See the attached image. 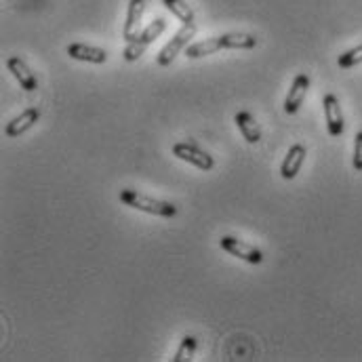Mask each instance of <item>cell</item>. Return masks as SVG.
Returning a JSON list of instances; mask_svg holds the SVG:
<instances>
[{
	"label": "cell",
	"mask_w": 362,
	"mask_h": 362,
	"mask_svg": "<svg viewBox=\"0 0 362 362\" xmlns=\"http://www.w3.org/2000/svg\"><path fill=\"white\" fill-rule=\"evenodd\" d=\"M165 6L180 19L181 23H194V11L189 8V4H185L183 0H163Z\"/></svg>",
	"instance_id": "15"
},
{
	"label": "cell",
	"mask_w": 362,
	"mask_h": 362,
	"mask_svg": "<svg viewBox=\"0 0 362 362\" xmlns=\"http://www.w3.org/2000/svg\"><path fill=\"white\" fill-rule=\"evenodd\" d=\"M120 202H124L131 209L150 213V215H158V217H175L177 215V206L167 202V200H156L148 194H141L133 187H124L120 189Z\"/></svg>",
	"instance_id": "2"
},
{
	"label": "cell",
	"mask_w": 362,
	"mask_h": 362,
	"mask_svg": "<svg viewBox=\"0 0 362 362\" xmlns=\"http://www.w3.org/2000/svg\"><path fill=\"white\" fill-rule=\"evenodd\" d=\"M194 34H196V23H183L175 32V36L167 42V47L158 53V57H156L158 66H163V68L171 66L175 62V57L187 47V42L194 38Z\"/></svg>",
	"instance_id": "4"
},
{
	"label": "cell",
	"mask_w": 362,
	"mask_h": 362,
	"mask_svg": "<svg viewBox=\"0 0 362 362\" xmlns=\"http://www.w3.org/2000/svg\"><path fill=\"white\" fill-rule=\"evenodd\" d=\"M234 122L238 127V131L243 133V137L249 141V144H259L262 141V129L257 124V120L249 114V112H238L234 116Z\"/></svg>",
	"instance_id": "14"
},
{
	"label": "cell",
	"mask_w": 362,
	"mask_h": 362,
	"mask_svg": "<svg viewBox=\"0 0 362 362\" xmlns=\"http://www.w3.org/2000/svg\"><path fill=\"white\" fill-rule=\"evenodd\" d=\"M38 118H40V110H38V107H28V110H23L19 116H15V118L6 124V129H4L6 137H19V135H23L25 131H30V129L38 122Z\"/></svg>",
	"instance_id": "10"
},
{
	"label": "cell",
	"mask_w": 362,
	"mask_h": 362,
	"mask_svg": "<svg viewBox=\"0 0 362 362\" xmlns=\"http://www.w3.org/2000/svg\"><path fill=\"white\" fill-rule=\"evenodd\" d=\"M358 64H362V42L358 47L346 51L344 55H339V59H337V66L344 68V70H350V68H354Z\"/></svg>",
	"instance_id": "17"
},
{
	"label": "cell",
	"mask_w": 362,
	"mask_h": 362,
	"mask_svg": "<svg viewBox=\"0 0 362 362\" xmlns=\"http://www.w3.org/2000/svg\"><path fill=\"white\" fill-rule=\"evenodd\" d=\"M196 346H198V341H196V337H192V335H185L183 339H181L180 348H177V352H175V356H173V362H189L194 358V352H196Z\"/></svg>",
	"instance_id": "16"
},
{
	"label": "cell",
	"mask_w": 362,
	"mask_h": 362,
	"mask_svg": "<svg viewBox=\"0 0 362 362\" xmlns=\"http://www.w3.org/2000/svg\"><path fill=\"white\" fill-rule=\"evenodd\" d=\"M144 11H146V0H131V2H129L127 21H124V28H122V36H124L127 42H131V40L137 38L139 25H141V17H144Z\"/></svg>",
	"instance_id": "9"
},
{
	"label": "cell",
	"mask_w": 362,
	"mask_h": 362,
	"mask_svg": "<svg viewBox=\"0 0 362 362\" xmlns=\"http://www.w3.org/2000/svg\"><path fill=\"white\" fill-rule=\"evenodd\" d=\"M167 30V21L163 19V17H158V19H154L146 30H141L139 34H137V38L135 40H131L129 45H127V49H124V59L127 62H137L144 53H146V49L163 34Z\"/></svg>",
	"instance_id": "3"
},
{
	"label": "cell",
	"mask_w": 362,
	"mask_h": 362,
	"mask_svg": "<svg viewBox=\"0 0 362 362\" xmlns=\"http://www.w3.org/2000/svg\"><path fill=\"white\" fill-rule=\"evenodd\" d=\"M305 156H308L305 146L295 144V146L288 150V154L284 156V160H282V167H280V175H282V180H295V177H297V173L301 171V165H303Z\"/></svg>",
	"instance_id": "11"
},
{
	"label": "cell",
	"mask_w": 362,
	"mask_h": 362,
	"mask_svg": "<svg viewBox=\"0 0 362 362\" xmlns=\"http://www.w3.org/2000/svg\"><path fill=\"white\" fill-rule=\"evenodd\" d=\"M308 89H310V76L308 74H297L291 89H288V95L284 99V112L286 114H297L305 95H308Z\"/></svg>",
	"instance_id": "8"
},
{
	"label": "cell",
	"mask_w": 362,
	"mask_h": 362,
	"mask_svg": "<svg viewBox=\"0 0 362 362\" xmlns=\"http://www.w3.org/2000/svg\"><path fill=\"white\" fill-rule=\"evenodd\" d=\"M6 68H8V72L17 78V83L21 85V89L34 90L38 87L36 76L30 72V68L23 64V59H19V57H8V59H6Z\"/></svg>",
	"instance_id": "13"
},
{
	"label": "cell",
	"mask_w": 362,
	"mask_h": 362,
	"mask_svg": "<svg viewBox=\"0 0 362 362\" xmlns=\"http://www.w3.org/2000/svg\"><path fill=\"white\" fill-rule=\"evenodd\" d=\"M219 245H221L223 251H228L230 255H234V257H238V259H243V262H247V264L257 266V264L264 262V253H262L259 249H255L253 245L243 243V240H238V238H234V236H223V238L219 240Z\"/></svg>",
	"instance_id": "6"
},
{
	"label": "cell",
	"mask_w": 362,
	"mask_h": 362,
	"mask_svg": "<svg viewBox=\"0 0 362 362\" xmlns=\"http://www.w3.org/2000/svg\"><path fill=\"white\" fill-rule=\"evenodd\" d=\"M322 110H325V120H327V129L331 137H341L346 131V122H344V112L339 105V99L335 95H327L322 99Z\"/></svg>",
	"instance_id": "7"
},
{
	"label": "cell",
	"mask_w": 362,
	"mask_h": 362,
	"mask_svg": "<svg viewBox=\"0 0 362 362\" xmlns=\"http://www.w3.org/2000/svg\"><path fill=\"white\" fill-rule=\"evenodd\" d=\"M354 171L362 173V131L354 137Z\"/></svg>",
	"instance_id": "18"
},
{
	"label": "cell",
	"mask_w": 362,
	"mask_h": 362,
	"mask_svg": "<svg viewBox=\"0 0 362 362\" xmlns=\"http://www.w3.org/2000/svg\"><path fill=\"white\" fill-rule=\"evenodd\" d=\"M173 154H175L180 160H185V163L194 165V167L200 169V171H211V169L215 167L213 156H209L204 150H200L198 144L192 141V139L175 144V146H173Z\"/></svg>",
	"instance_id": "5"
},
{
	"label": "cell",
	"mask_w": 362,
	"mask_h": 362,
	"mask_svg": "<svg viewBox=\"0 0 362 362\" xmlns=\"http://www.w3.org/2000/svg\"><path fill=\"white\" fill-rule=\"evenodd\" d=\"M257 45V38L253 34H245V32H230V34H221L215 38H206L200 42H194L185 49V55L189 59H200L206 55H213L221 49H240V51H249Z\"/></svg>",
	"instance_id": "1"
},
{
	"label": "cell",
	"mask_w": 362,
	"mask_h": 362,
	"mask_svg": "<svg viewBox=\"0 0 362 362\" xmlns=\"http://www.w3.org/2000/svg\"><path fill=\"white\" fill-rule=\"evenodd\" d=\"M66 53L76 59V62H87V64H105L107 62V53L103 49L90 47V45H83V42H74L68 45Z\"/></svg>",
	"instance_id": "12"
}]
</instances>
